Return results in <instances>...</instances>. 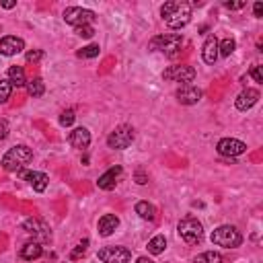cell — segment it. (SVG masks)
Returning a JSON list of instances; mask_svg holds the SVG:
<instances>
[{
  "label": "cell",
  "instance_id": "cell-1",
  "mask_svg": "<svg viewBox=\"0 0 263 263\" xmlns=\"http://www.w3.org/2000/svg\"><path fill=\"white\" fill-rule=\"evenodd\" d=\"M161 15H162V21L167 27L181 29L187 25L191 19V4L181 2V0H169V2L162 4Z\"/></svg>",
  "mask_w": 263,
  "mask_h": 263
},
{
  "label": "cell",
  "instance_id": "cell-2",
  "mask_svg": "<svg viewBox=\"0 0 263 263\" xmlns=\"http://www.w3.org/2000/svg\"><path fill=\"white\" fill-rule=\"evenodd\" d=\"M33 161V152L27 146H15V148L8 150L2 157V169L8 173H21L23 167H27L29 162Z\"/></svg>",
  "mask_w": 263,
  "mask_h": 263
},
{
  "label": "cell",
  "instance_id": "cell-3",
  "mask_svg": "<svg viewBox=\"0 0 263 263\" xmlns=\"http://www.w3.org/2000/svg\"><path fill=\"white\" fill-rule=\"evenodd\" d=\"M181 45H183V37L179 33H169V35H157L150 41V50L152 52H162L169 58H177L181 54Z\"/></svg>",
  "mask_w": 263,
  "mask_h": 263
},
{
  "label": "cell",
  "instance_id": "cell-4",
  "mask_svg": "<svg viewBox=\"0 0 263 263\" xmlns=\"http://www.w3.org/2000/svg\"><path fill=\"white\" fill-rule=\"evenodd\" d=\"M212 243L214 245H218V247H224V249H237L241 243H243V237H241V232L235 228V226H230V224H224V226H218L216 230L212 232Z\"/></svg>",
  "mask_w": 263,
  "mask_h": 263
},
{
  "label": "cell",
  "instance_id": "cell-5",
  "mask_svg": "<svg viewBox=\"0 0 263 263\" xmlns=\"http://www.w3.org/2000/svg\"><path fill=\"white\" fill-rule=\"evenodd\" d=\"M177 230H179L181 239L185 243H189V245H198V243L203 239V226H202V222L196 220V218H191V216L189 218H183L179 222Z\"/></svg>",
  "mask_w": 263,
  "mask_h": 263
},
{
  "label": "cell",
  "instance_id": "cell-6",
  "mask_svg": "<svg viewBox=\"0 0 263 263\" xmlns=\"http://www.w3.org/2000/svg\"><path fill=\"white\" fill-rule=\"evenodd\" d=\"M134 128L132 125H120L107 136V146L113 150H123L134 142Z\"/></svg>",
  "mask_w": 263,
  "mask_h": 263
},
{
  "label": "cell",
  "instance_id": "cell-7",
  "mask_svg": "<svg viewBox=\"0 0 263 263\" xmlns=\"http://www.w3.org/2000/svg\"><path fill=\"white\" fill-rule=\"evenodd\" d=\"M64 21L72 27H84V25H91L95 21V13L89 11V8L68 6L64 11Z\"/></svg>",
  "mask_w": 263,
  "mask_h": 263
},
{
  "label": "cell",
  "instance_id": "cell-8",
  "mask_svg": "<svg viewBox=\"0 0 263 263\" xmlns=\"http://www.w3.org/2000/svg\"><path fill=\"white\" fill-rule=\"evenodd\" d=\"M164 81H173V82H183V84H189L196 79V68L191 66H171L164 70Z\"/></svg>",
  "mask_w": 263,
  "mask_h": 263
},
{
  "label": "cell",
  "instance_id": "cell-9",
  "mask_svg": "<svg viewBox=\"0 0 263 263\" xmlns=\"http://www.w3.org/2000/svg\"><path fill=\"white\" fill-rule=\"evenodd\" d=\"M99 259L103 263H130L132 253L125 247H105L99 251Z\"/></svg>",
  "mask_w": 263,
  "mask_h": 263
},
{
  "label": "cell",
  "instance_id": "cell-10",
  "mask_svg": "<svg viewBox=\"0 0 263 263\" xmlns=\"http://www.w3.org/2000/svg\"><path fill=\"white\" fill-rule=\"evenodd\" d=\"M216 150L218 154H222V157H239V154H243L247 150V144L245 142H241L237 138H222L216 146Z\"/></svg>",
  "mask_w": 263,
  "mask_h": 263
},
{
  "label": "cell",
  "instance_id": "cell-11",
  "mask_svg": "<svg viewBox=\"0 0 263 263\" xmlns=\"http://www.w3.org/2000/svg\"><path fill=\"white\" fill-rule=\"evenodd\" d=\"M25 50V41L21 37H15V35H6L0 40V54L2 56H17Z\"/></svg>",
  "mask_w": 263,
  "mask_h": 263
},
{
  "label": "cell",
  "instance_id": "cell-12",
  "mask_svg": "<svg viewBox=\"0 0 263 263\" xmlns=\"http://www.w3.org/2000/svg\"><path fill=\"white\" fill-rule=\"evenodd\" d=\"M121 173H123V169L120 167H111L109 171H105L101 177H99V181H97V185H99V189H105V191H109V189H113L115 185H118V181H120V177H121Z\"/></svg>",
  "mask_w": 263,
  "mask_h": 263
},
{
  "label": "cell",
  "instance_id": "cell-13",
  "mask_svg": "<svg viewBox=\"0 0 263 263\" xmlns=\"http://www.w3.org/2000/svg\"><path fill=\"white\" fill-rule=\"evenodd\" d=\"M202 99V91L193 84H181V89L177 91V101L183 105H196Z\"/></svg>",
  "mask_w": 263,
  "mask_h": 263
},
{
  "label": "cell",
  "instance_id": "cell-14",
  "mask_svg": "<svg viewBox=\"0 0 263 263\" xmlns=\"http://www.w3.org/2000/svg\"><path fill=\"white\" fill-rule=\"evenodd\" d=\"M68 142H70L72 148H79V150H84L89 148L91 144V132L86 128H76L70 132V136H68Z\"/></svg>",
  "mask_w": 263,
  "mask_h": 263
},
{
  "label": "cell",
  "instance_id": "cell-15",
  "mask_svg": "<svg viewBox=\"0 0 263 263\" xmlns=\"http://www.w3.org/2000/svg\"><path fill=\"white\" fill-rule=\"evenodd\" d=\"M21 175L29 181V185L35 189V191H45L47 183H50V177L45 173H40V171H21Z\"/></svg>",
  "mask_w": 263,
  "mask_h": 263
},
{
  "label": "cell",
  "instance_id": "cell-16",
  "mask_svg": "<svg viewBox=\"0 0 263 263\" xmlns=\"http://www.w3.org/2000/svg\"><path fill=\"white\" fill-rule=\"evenodd\" d=\"M259 101V91L257 89H245L239 97H237V109L239 111H247V109H251L253 105H255Z\"/></svg>",
  "mask_w": 263,
  "mask_h": 263
},
{
  "label": "cell",
  "instance_id": "cell-17",
  "mask_svg": "<svg viewBox=\"0 0 263 263\" xmlns=\"http://www.w3.org/2000/svg\"><path fill=\"white\" fill-rule=\"evenodd\" d=\"M118 226H120V218L115 216V214H105V216L99 220V235L101 237H111Z\"/></svg>",
  "mask_w": 263,
  "mask_h": 263
},
{
  "label": "cell",
  "instance_id": "cell-18",
  "mask_svg": "<svg viewBox=\"0 0 263 263\" xmlns=\"http://www.w3.org/2000/svg\"><path fill=\"white\" fill-rule=\"evenodd\" d=\"M202 58L206 64H214L218 60V40L216 37H208L206 43H203V50H202Z\"/></svg>",
  "mask_w": 263,
  "mask_h": 263
},
{
  "label": "cell",
  "instance_id": "cell-19",
  "mask_svg": "<svg viewBox=\"0 0 263 263\" xmlns=\"http://www.w3.org/2000/svg\"><path fill=\"white\" fill-rule=\"evenodd\" d=\"M41 253H43V247H41V243H37V241L25 243V245L21 247V257H23L25 261L40 259V257H41Z\"/></svg>",
  "mask_w": 263,
  "mask_h": 263
},
{
  "label": "cell",
  "instance_id": "cell-20",
  "mask_svg": "<svg viewBox=\"0 0 263 263\" xmlns=\"http://www.w3.org/2000/svg\"><path fill=\"white\" fill-rule=\"evenodd\" d=\"M23 228H25L27 232H31V235L43 237V239H50V232H45V230H47V226H45V224H41L40 220H33V218H29V220H25Z\"/></svg>",
  "mask_w": 263,
  "mask_h": 263
},
{
  "label": "cell",
  "instance_id": "cell-21",
  "mask_svg": "<svg viewBox=\"0 0 263 263\" xmlns=\"http://www.w3.org/2000/svg\"><path fill=\"white\" fill-rule=\"evenodd\" d=\"M136 214H138L142 220H148V222H152L154 218H157V210H154V206L148 203V202H138L136 203Z\"/></svg>",
  "mask_w": 263,
  "mask_h": 263
},
{
  "label": "cell",
  "instance_id": "cell-22",
  "mask_svg": "<svg viewBox=\"0 0 263 263\" xmlns=\"http://www.w3.org/2000/svg\"><path fill=\"white\" fill-rule=\"evenodd\" d=\"M8 82H11L13 86H23L27 84L25 81V70L21 66H11L8 68Z\"/></svg>",
  "mask_w": 263,
  "mask_h": 263
},
{
  "label": "cell",
  "instance_id": "cell-23",
  "mask_svg": "<svg viewBox=\"0 0 263 263\" xmlns=\"http://www.w3.org/2000/svg\"><path fill=\"white\" fill-rule=\"evenodd\" d=\"M164 249H167V239H164L162 235H157L154 239H150V243H148V253L150 255H161Z\"/></svg>",
  "mask_w": 263,
  "mask_h": 263
},
{
  "label": "cell",
  "instance_id": "cell-24",
  "mask_svg": "<svg viewBox=\"0 0 263 263\" xmlns=\"http://www.w3.org/2000/svg\"><path fill=\"white\" fill-rule=\"evenodd\" d=\"M193 263H222V255L216 251H206V253H200V255L193 259Z\"/></svg>",
  "mask_w": 263,
  "mask_h": 263
},
{
  "label": "cell",
  "instance_id": "cell-25",
  "mask_svg": "<svg viewBox=\"0 0 263 263\" xmlns=\"http://www.w3.org/2000/svg\"><path fill=\"white\" fill-rule=\"evenodd\" d=\"M237 50V41L232 40V37H226V40H222L220 43H218V56H230L232 52Z\"/></svg>",
  "mask_w": 263,
  "mask_h": 263
},
{
  "label": "cell",
  "instance_id": "cell-26",
  "mask_svg": "<svg viewBox=\"0 0 263 263\" xmlns=\"http://www.w3.org/2000/svg\"><path fill=\"white\" fill-rule=\"evenodd\" d=\"M27 91L31 97H41L45 93V84L41 79H33V81H29L27 82Z\"/></svg>",
  "mask_w": 263,
  "mask_h": 263
},
{
  "label": "cell",
  "instance_id": "cell-27",
  "mask_svg": "<svg viewBox=\"0 0 263 263\" xmlns=\"http://www.w3.org/2000/svg\"><path fill=\"white\" fill-rule=\"evenodd\" d=\"M11 93H13V84L8 81H0V103H6L11 99Z\"/></svg>",
  "mask_w": 263,
  "mask_h": 263
},
{
  "label": "cell",
  "instance_id": "cell-28",
  "mask_svg": "<svg viewBox=\"0 0 263 263\" xmlns=\"http://www.w3.org/2000/svg\"><path fill=\"white\" fill-rule=\"evenodd\" d=\"M86 249H89V239H84L82 243H79V245H76V249L70 253V259L72 261H76V259H81L84 253H86Z\"/></svg>",
  "mask_w": 263,
  "mask_h": 263
},
{
  "label": "cell",
  "instance_id": "cell-29",
  "mask_svg": "<svg viewBox=\"0 0 263 263\" xmlns=\"http://www.w3.org/2000/svg\"><path fill=\"white\" fill-rule=\"evenodd\" d=\"M76 56H79V58H97V56H99V45H95V43L86 45Z\"/></svg>",
  "mask_w": 263,
  "mask_h": 263
},
{
  "label": "cell",
  "instance_id": "cell-30",
  "mask_svg": "<svg viewBox=\"0 0 263 263\" xmlns=\"http://www.w3.org/2000/svg\"><path fill=\"white\" fill-rule=\"evenodd\" d=\"M74 120H76V115H74V111H72V109H66V111L60 115V123L64 125V128H68V125H72V123H74Z\"/></svg>",
  "mask_w": 263,
  "mask_h": 263
},
{
  "label": "cell",
  "instance_id": "cell-31",
  "mask_svg": "<svg viewBox=\"0 0 263 263\" xmlns=\"http://www.w3.org/2000/svg\"><path fill=\"white\" fill-rule=\"evenodd\" d=\"M41 58H43V52H41V50H31V52H27V54H25L27 64H35V62H40Z\"/></svg>",
  "mask_w": 263,
  "mask_h": 263
},
{
  "label": "cell",
  "instance_id": "cell-32",
  "mask_svg": "<svg viewBox=\"0 0 263 263\" xmlns=\"http://www.w3.org/2000/svg\"><path fill=\"white\" fill-rule=\"evenodd\" d=\"M76 33H79L81 37H86V40H89V37H93V35H95V29H93L91 25H84V27H76Z\"/></svg>",
  "mask_w": 263,
  "mask_h": 263
},
{
  "label": "cell",
  "instance_id": "cell-33",
  "mask_svg": "<svg viewBox=\"0 0 263 263\" xmlns=\"http://www.w3.org/2000/svg\"><path fill=\"white\" fill-rule=\"evenodd\" d=\"M251 76L255 79V82H263V68H261V66H255V68L251 70Z\"/></svg>",
  "mask_w": 263,
  "mask_h": 263
},
{
  "label": "cell",
  "instance_id": "cell-34",
  "mask_svg": "<svg viewBox=\"0 0 263 263\" xmlns=\"http://www.w3.org/2000/svg\"><path fill=\"white\" fill-rule=\"evenodd\" d=\"M6 136H8V121L0 120V140H4Z\"/></svg>",
  "mask_w": 263,
  "mask_h": 263
},
{
  "label": "cell",
  "instance_id": "cell-35",
  "mask_svg": "<svg viewBox=\"0 0 263 263\" xmlns=\"http://www.w3.org/2000/svg\"><path fill=\"white\" fill-rule=\"evenodd\" d=\"M245 4H247L245 0H239V2H224V6H226V8H230V11H237V8H243Z\"/></svg>",
  "mask_w": 263,
  "mask_h": 263
},
{
  "label": "cell",
  "instance_id": "cell-36",
  "mask_svg": "<svg viewBox=\"0 0 263 263\" xmlns=\"http://www.w3.org/2000/svg\"><path fill=\"white\" fill-rule=\"evenodd\" d=\"M253 11H255V17H257V19H261V17H263V2H255Z\"/></svg>",
  "mask_w": 263,
  "mask_h": 263
},
{
  "label": "cell",
  "instance_id": "cell-37",
  "mask_svg": "<svg viewBox=\"0 0 263 263\" xmlns=\"http://www.w3.org/2000/svg\"><path fill=\"white\" fill-rule=\"evenodd\" d=\"M2 6L4 8H13V6H17V2L15 0H6V2H2Z\"/></svg>",
  "mask_w": 263,
  "mask_h": 263
},
{
  "label": "cell",
  "instance_id": "cell-38",
  "mask_svg": "<svg viewBox=\"0 0 263 263\" xmlns=\"http://www.w3.org/2000/svg\"><path fill=\"white\" fill-rule=\"evenodd\" d=\"M136 263H154V261H152V259H148V257H140Z\"/></svg>",
  "mask_w": 263,
  "mask_h": 263
}]
</instances>
